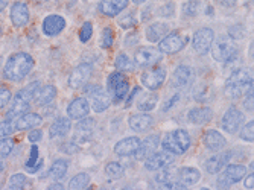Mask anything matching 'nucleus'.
<instances>
[{"instance_id": "1", "label": "nucleus", "mask_w": 254, "mask_h": 190, "mask_svg": "<svg viewBox=\"0 0 254 190\" xmlns=\"http://www.w3.org/2000/svg\"><path fill=\"white\" fill-rule=\"evenodd\" d=\"M34 67V58L26 52H17L11 55L5 64L3 76L12 82H18L26 78Z\"/></svg>"}, {"instance_id": "2", "label": "nucleus", "mask_w": 254, "mask_h": 190, "mask_svg": "<svg viewBox=\"0 0 254 190\" xmlns=\"http://www.w3.org/2000/svg\"><path fill=\"white\" fill-rule=\"evenodd\" d=\"M253 90V73L250 68H238L228 76L225 84V94L230 99H239Z\"/></svg>"}, {"instance_id": "3", "label": "nucleus", "mask_w": 254, "mask_h": 190, "mask_svg": "<svg viewBox=\"0 0 254 190\" xmlns=\"http://www.w3.org/2000/svg\"><path fill=\"white\" fill-rule=\"evenodd\" d=\"M38 87H40V82H34V84H29L26 85L25 88H21L17 94L15 98L11 104V108L9 111L6 113V119L11 121V119H15L18 116H21L23 113H26L31 107V101L35 98V94L38 91Z\"/></svg>"}, {"instance_id": "4", "label": "nucleus", "mask_w": 254, "mask_h": 190, "mask_svg": "<svg viewBox=\"0 0 254 190\" xmlns=\"http://www.w3.org/2000/svg\"><path fill=\"white\" fill-rule=\"evenodd\" d=\"M210 49H212L213 60L218 63H230L238 58V47L233 38L225 37V35L213 40Z\"/></svg>"}, {"instance_id": "5", "label": "nucleus", "mask_w": 254, "mask_h": 190, "mask_svg": "<svg viewBox=\"0 0 254 190\" xmlns=\"http://www.w3.org/2000/svg\"><path fill=\"white\" fill-rule=\"evenodd\" d=\"M161 146L175 155H183L190 148V135L186 129H175L165 135Z\"/></svg>"}, {"instance_id": "6", "label": "nucleus", "mask_w": 254, "mask_h": 190, "mask_svg": "<svg viewBox=\"0 0 254 190\" xmlns=\"http://www.w3.org/2000/svg\"><path fill=\"white\" fill-rule=\"evenodd\" d=\"M247 174V169L245 166L242 164H230V166H225L222 169V174L218 177V186L221 189H225V187H230L236 183H239Z\"/></svg>"}, {"instance_id": "7", "label": "nucleus", "mask_w": 254, "mask_h": 190, "mask_svg": "<svg viewBox=\"0 0 254 190\" xmlns=\"http://www.w3.org/2000/svg\"><path fill=\"white\" fill-rule=\"evenodd\" d=\"M85 93L90 96L91 107H93V111H96V113H102V111H105L111 105L110 94L101 85L88 87V88H85Z\"/></svg>"}, {"instance_id": "8", "label": "nucleus", "mask_w": 254, "mask_h": 190, "mask_svg": "<svg viewBox=\"0 0 254 190\" xmlns=\"http://www.w3.org/2000/svg\"><path fill=\"white\" fill-rule=\"evenodd\" d=\"M165 81H166V68H163V67H154L151 70H146V72H143L140 76L142 85L151 91L158 90L161 85H163Z\"/></svg>"}, {"instance_id": "9", "label": "nucleus", "mask_w": 254, "mask_h": 190, "mask_svg": "<svg viewBox=\"0 0 254 190\" xmlns=\"http://www.w3.org/2000/svg\"><path fill=\"white\" fill-rule=\"evenodd\" d=\"M213 40H215V32L210 28H201L195 32V35L192 38L193 49L199 55H205L210 51V46H212Z\"/></svg>"}, {"instance_id": "10", "label": "nucleus", "mask_w": 254, "mask_h": 190, "mask_svg": "<svg viewBox=\"0 0 254 190\" xmlns=\"http://www.w3.org/2000/svg\"><path fill=\"white\" fill-rule=\"evenodd\" d=\"M186 41H188V38L181 37L178 32L168 34L160 40L158 51L161 54H177L183 49L184 46H186Z\"/></svg>"}, {"instance_id": "11", "label": "nucleus", "mask_w": 254, "mask_h": 190, "mask_svg": "<svg viewBox=\"0 0 254 190\" xmlns=\"http://www.w3.org/2000/svg\"><path fill=\"white\" fill-rule=\"evenodd\" d=\"M244 121H245L244 113H241L236 107H230L222 117V128L228 134H235L244 125Z\"/></svg>"}, {"instance_id": "12", "label": "nucleus", "mask_w": 254, "mask_h": 190, "mask_svg": "<svg viewBox=\"0 0 254 190\" xmlns=\"http://www.w3.org/2000/svg\"><path fill=\"white\" fill-rule=\"evenodd\" d=\"M91 73H93V67L90 64H79L72 72L70 78H68V85H70L73 90H79V88L85 87Z\"/></svg>"}, {"instance_id": "13", "label": "nucleus", "mask_w": 254, "mask_h": 190, "mask_svg": "<svg viewBox=\"0 0 254 190\" xmlns=\"http://www.w3.org/2000/svg\"><path fill=\"white\" fill-rule=\"evenodd\" d=\"M174 160H175V154H172L169 151L151 154L145 161V168L148 171H158V169L166 168V166H171L174 163Z\"/></svg>"}, {"instance_id": "14", "label": "nucleus", "mask_w": 254, "mask_h": 190, "mask_svg": "<svg viewBox=\"0 0 254 190\" xmlns=\"http://www.w3.org/2000/svg\"><path fill=\"white\" fill-rule=\"evenodd\" d=\"M161 58H163V55H161V52L158 49H155V47H142V49H138L134 55L135 63L140 67L154 65V64L160 63Z\"/></svg>"}, {"instance_id": "15", "label": "nucleus", "mask_w": 254, "mask_h": 190, "mask_svg": "<svg viewBox=\"0 0 254 190\" xmlns=\"http://www.w3.org/2000/svg\"><path fill=\"white\" fill-rule=\"evenodd\" d=\"M64 28H65V20L61 15H58V14L48 15L43 20V25H41L43 34L48 35V37L60 35L64 31Z\"/></svg>"}, {"instance_id": "16", "label": "nucleus", "mask_w": 254, "mask_h": 190, "mask_svg": "<svg viewBox=\"0 0 254 190\" xmlns=\"http://www.w3.org/2000/svg\"><path fill=\"white\" fill-rule=\"evenodd\" d=\"M193 81V70L189 65H178L172 75V84L177 88H188Z\"/></svg>"}, {"instance_id": "17", "label": "nucleus", "mask_w": 254, "mask_h": 190, "mask_svg": "<svg viewBox=\"0 0 254 190\" xmlns=\"http://www.w3.org/2000/svg\"><path fill=\"white\" fill-rule=\"evenodd\" d=\"M160 145V137L157 134L148 135L143 141H140L138 149L135 151V158L137 160H146L151 154L155 152V149Z\"/></svg>"}, {"instance_id": "18", "label": "nucleus", "mask_w": 254, "mask_h": 190, "mask_svg": "<svg viewBox=\"0 0 254 190\" xmlns=\"http://www.w3.org/2000/svg\"><path fill=\"white\" fill-rule=\"evenodd\" d=\"M202 140H204L205 148L209 149V151H212V152H219L227 145L225 137L219 131H216V129H209V131L204 134V138Z\"/></svg>"}, {"instance_id": "19", "label": "nucleus", "mask_w": 254, "mask_h": 190, "mask_svg": "<svg viewBox=\"0 0 254 190\" xmlns=\"http://www.w3.org/2000/svg\"><path fill=\"white\" fill-rule=\"evenodd\" d=\"M11 21L15 28H23L29 21V9L28 5L23 2H17L11 8Z\"/></svg>"}, {"instance_id": "20", "label": "nucleus", "mask_w": 254, "mask_h": 190, "mask_svg": "<svg viewBox=\"0 0 254 190\" xmlns=\"http://www.w3.org/2000/svg\"><path fill=\"white\" fill-rule=\"evenodd\" d=\"M129 128L135 132H146L154 127V117L149 114H134L129 117Z\"/></svg>"}, {"instance_id": "21", "label": "nucleus", "mask_w": 254, "mask_h": 190, "mask_svg": "<svg viewBox=\"0 0 254 190\" xmlns=\"http://www.w3.org/2000/svg\"><path fill=\"white\" fill-rule=\"evenodd\" d=\"M138 145H140V138L127 137V138L121 140L119 143H116V146H114V152L121 157H128V155L135 154V151L138 149Z\"/></svg>"}, {"instance_id": "22", "label": "nucleus", "mask_w": 254, "mask_h": 190, "mask_svg": "<svg viewBox=\"0 0 254 190\" xmlns=\"http://www.w3.org/2000/svg\"><path fill=\"white\" fill-rule=\"evenodd\" d=\"M90 113V104L85 98H76L67 107L68 119H82Z\"/></svg>"}, {"instance_id": "23", "label": "nucleus", "mask_w": 254, "mask_h": 190, "mask_svg": "<svg viewBox=\"0 0 254 190\" xmlns=\"http://www.w3.org/2000/svg\"><path fill=\"white\" fill-rule=\"evenodd\" d=\"M127 6H128V0H102L99 5V9L102 14H105L108 17H116Z\"/></svg>"}, {"instance_id": "24", "label": "nucleus", "mask_w": 254, "mask_h": 190, "mask_svg": "<svg viewBox=\"0 0 254 190\" xmlns=\"http://www.w3.org/2000/svg\"><path fill=\"white\" fill-rule=\"evenodd\" d=\"M43 122V117L37 113H26V114H21L18 116L17 122H15V129L18 131H25V129H31L35 128L38 125H41Z\"/></svg>"}, {"instance_id": "25", "label": "nucleus", "mask_w": 254, "mask_h": 190, "mask_svg": "<svg viewBox=\"0 0 254 190\" xmlns=\"http://www.w3.org/2000/svg\"><path fill=\"white\" fill-rule=\"evenodd\" d=\"M189 121L193 125H205L212 121L213 117V111L209 107H201V108H192L189 111Z\"/></svg>"}, {"instance_id": "26", "label": "nucleus", "mask_w": 254, "mask_h": 190, "mask_svg": "<svg viewBox=\"0 0 254 190\" xmlns=\"http://www.w3.org/2000/svg\"><path fill=\"white\" fill-rule=\"evenodd\" d=\"M230 160V152H222V154H216L215 157L209 158L205 163V171L209 174H219Z\"/></svg>"}, {"instance_id": "27", "label": "nucleus", "mask_w": 254, "mask_h": 190, "mask_svg": "<svg viewBox=\"0 0 254 190\" xmlns=\"http://www.w3.org/2000/svg\"><path fill=\"white\" fill-rule=\"evenodd\" d=\"M72 129V124H70V119L68 117H60L57 121L51 125L49 128V135L52 138H57V137H64L70 132Z\"/></svg>"}, {"instance_id": "28", "label": "nucleus", "mask_w": 254, "mask_h": 190, "mask_svg": "<svg viewBox=\"0 0 254 190\" xmlns=\"http://www.w3.org/2000/svg\"><path fill=\"white\" fill-rule=\"evenodd\" d=\"M199 178H201V174L195 168H181L180 171H177V180L186 187L198 183Z\"/></svg>"}, {"instance_id": "29", "label": "nucleus", "mask_w": 254, "mask_h": 190, "mask_svg": "<svg viewBox=\"0 0 254 190\" xmlns=\"http://www.w3.org/2000/svg\"><path fill=\"white\" fill-rule=\"evenodd\" d=\"M55 98H57V88L54 85H44L40 91H37L35 102L40 107H48L49 104L54 102Z\"/></svg>"}, {"instance_id": "30", "label": "nucleus", "mask_w": 254, "mask_h": 190, "mask_svg": "<svg viewBox=\"0 0 254 190\" xmlns=\"http://www.w3.org/2000/svg\"><path fill=\"white\" fill-rule=\"evenodd\" d=\"M169 34V25L166 23H154L146 29V38L151 43H158L165 35Z\"/></svg>"}, {"instance_id": "31", "label": "nucleus", "mask_w": 254, "mask_h": 190, "mask_svg": "<svg viewBox=\"0 0 254 190\" xmlns=\"http://www.w3.org/2000/svg\"><path fill=\"white\" fill-rule=\"evenodd\" d=\"M129 91V82L127 78H124L122 81H119L116 85H114L108 93H111V96H113V101L114 102H121L127 94Z\"/></svg>"}, {"instance_id": "32", "label": "nucleus", "mask_w": 254, "mask_h": 190, "mask_svg": "<svg viewBox=\"0 0 254 190\" xmlns=\"http://www.w3.org/2000/svg\"><path fill=\"white\" fill-rule=\"evenodd\" d=\"M67 169H68V163H67L65 160H57V161L52 164L51 171H49V177H51L52 180H57V181H58V180H61V178L65 177Z\"/></svg>"}, {"instance_id": "33", "label": "nucleus", "mask_w": 254, "mask_h": 190, "mask_svg": "<svg viewBox=\"0 0 254 190\" xmlns=\"http://www.w3.org/2000/svg\"><path fill=\"white\" fill-rule=\"evenodd\" d=\"M157 101H158V96L154 93H148V94H143V96L138 99V110H142V111H151L155 108L157 105Z\"/></svg>"}, {"instance_id": "34", "label": "nucleus", "mask_w": 254, "mask_h": 190, "mask_svg": "<svg viewBox=\"0 0 254 190\" xmlns=\"http://www.w3.org/2000/svg\"><path fill=\"white\" fill-rule=\"evenodd\" d=\"M105 174L111 180H121L125 172H124V168L119 163H108L105 166Z\"/></svg>"}, {"instance_id": "35", "label": "nucleus", "mask_w": 254, "mask_h": 190, "mask_svg": "<svg viewBox=\"0 0 254 190\" xmlns=\"http://www.w3.org/2000/svg\"><path fill=\"white\" fill-rule=\"evenodd\" d=\"M88 183H90V175L85 174V172H81V174H78L76 177H73L70 180V183H68V189H73V190L85 189L88 186Z\"/></svg>"}, {"instance_id": "36", "label": "nucleus", "mask_w": 254, "mask_h": 190, "mask_svg": "<svg viewBox=\"0 0 254 190\" xmlns=\"http://www.w3.org/2000/svg\"><path fill=\"white\" fill-rule=\"evenodd\" d=\"M114 65H116L118 70H121V72H132L134 70V64L132 61L125 55V54H121L116 57V61H114Z\"/></svg>"}, {"instance_id": "37", "label": "nucleus", "mask_w": 254, "mask_h": 190, "mask_svg": "<svg viewBox=\"0 0 254 190\" xmlns=\"http://www.w3.org/2000/svg\"><path fill=\"white\" fill-rule=\"evenodd\" d=\"M175 172H177V169L166 166V168H163V171L155 175V181H157V183H161V184L169 183V181H174V180H175V175H177Z\"/></svg>"}, {"instance_id": "38", "label": "nucleus", "mask_w": 254, "mask_h": 190, "mask_svg": "<svg viewBox=\"0 0 254 190\" xmlns=\"http://www.w3.org/2000/svg\"><path fill=\"white\" fill-rule=\"evenodd\" d=\"M199 12V2L198 0H189L188 3L183 6V14L186 17H195Z\"/></svg>"}, {"instance_id": "39", "label": "nucleus", "mask_w": 254, "mask_h": 190, "mask_svg": "<svg viewBox=\"0 0 254 190\" xmlns=\"http://www.w3.org/2000/svg\"><path fill=\"white\" fill-rule=\"evenodd\" d=\"M26 184H28V178L25 174H15L9 180V189H12V190L14 189H23Z\"/></svg>"}, {"instance_id": "40", "label": "nucleus", "mask_w": 254, "mask_h": 190, "mask_svg": "<svg viewBox=\"0 0 254 190\" xmlns=\"http://www.w3.org/2000/svg\"><path fill=\"white\" fill-rule=\"evenodd\" d=\"M113 40H114V35H113V31L111 28H105L102 31V35H101V47L102 49H110L113 46Z\"/></svg>"}, {"instance_id": "41", "label": "nucleus", "mask_w": 254, "mask_h": 190, "mask_svg": "<svg viewBox=\"0 0 254 190\" xmlns=\"http://www.w3.org/2000/svg\"><path fill=\"white\" fill-rule=\"evenodd\" d=\"M95 129V121L93 119H82V121L76 125V131L78 132H85L87 135H90V132Z\"/></svg>"}, {"instance_id": "42", "label": "nucleus", "mask_w": 254, "mask_h": 190, "mask_svg": "<svg viewBox=\"0 0 254 190\" xmlns=\"http://www.w3.org/2000/svg\"><path fill=\"white\" fill-rule=\"evenodd\" d=\"M135 23H137V20H135V15H134L132 11H131V12H127L124 17L119 18V25H121V28H124V29L134 28V26H135Z\"/></svg>"}, {"instance_id": "43", "label": "nucleus", "mask_w": 254, "mask_h": 190, "mask_svg": "<svg viewBox=\"0 0 254 190\" xmlns=\"http://www.w3.org/2000/svg\"><path fill=\"white\" fill-rule=\"evenodd\" d=\"M91 35H93V25H91L90 21H85L82 25V28H81V31H79L81 43H87L91 38Z\"/></svg>"}, {"instance_id": "44", "label": "nucleus", "mask_w": 254, "mask_h": 190, "mask_svg": "<svg viewBox=\"0 0 254 190\" xmlns=\"http://www.w3.org/2000/svg\"><path fill=\"white\" fill-rule=\"evenodd\" d=\"M241 128H242V129H241V138L245 140V141H253V138H254V137H253V135H254V132H253V129H254V122L251 121V122L242 125Z\"/></svg>"}, {"instance_id": "45", "label": "nucleus", "mask_w": 254, "mask_h": 190, "mask_svg": "<svg viewBox=\"0 0 254 190\" xmlns=\"http://www.w3.org/2000/svg\"><path fill=\"white\" fill-rule=\"evenodd\" d=\"M12 141L11 140H0V158H6L12 152Z\"/></svg>"}, {"instance_id": "46", "label": "nucleus", "mask_w": 254, "mask_h": 190, "mask_svg": "<svg viewBox=\"0 0 254 190\" xmlns=\"http://www.w3.org/2000/svg\"><path fill=\"white\" fill-rule=\"evenodd\" d=\"M11 102V91L5 87L0 88V110H3Z\"/></svg>"}, {"instance_id": "47", "label": "nucleus", "mask_w": 254, "mask_h": 190, "mask_svg": "<svg viewBox=\"0 0 254 190\" xmlns=\"http://www.w3.org/2000/svg\"><path fill=\"white\" fill-rule=\"evenodd\" d=\"M12 131H14V127L11 125L9 121H2V122H0V138L8 137L9 134H12Z\"/></svg>"}, {"instance_id": "48", "label": "nucleus", "mask_w": 254, "mask_h": 190, "mask_svg": "<svg viewBox=\"0 0 254 190\" xmlns=\"http://www.w3.org/2000/svg\"><path fill=\"white\" fill-rule=\"evenodd\" d=\"M38 163V148L34 145L32 148H31V154H29V160H28V163H26V168L28 169H31V168H34V166Z\"/></svg>"}, {"instance_id": "49", "label": "nucleus", "mask_w": 254, "mask_h": 190, "mask_svg": "<svg viewBox=\"0 0 254 190\" xmlns=\"http://www.w3.org/2000/svg\"><path fill=\"white\" fill-rule=\"evenodd\" d=\"M253 99H254V96H253V90H250V91L247 93V98H245V102H244L245 110H247L248 113H253V110H254V107H253Z\"/></svg>"}, {"instance_id": "50", "label": "nucleus", "mask_w": 254, "mask_h": 190, "mask_svg": "<svg viewBox=\"0 0 254 190\" xmlns=\"http://www.w3.org/2000/svg\"><path fill=\"white\" fill-rule=\"evenodd\" d=\"M41 131L40 129H34V131H31V134L28 135V140L31 141V143H37V141H40L41 140Z\"/></svg>"}, {"instance_id": "51", "label": "nucleus", "mask_w": 254, "mask_h": 190, "mask_svg": "<svg viewBox=\"0 0 254 190\" xmlns=\"http://www.w3.org/2000/svg\"><path fill=\"white\" fill-rule=\"evenodd\" d=\"M178 101H180V94H174V96L169 99V102H166V104L163 105V111H169Z\"/></svg>"}, {"instance_id": "52", "label": "nucleus", "mask_w": 254, "mask_h": 190, "mask_svg": "<svg viewBox=\"0 0 254 190\" xmlns=\"http://www.w3.org/2000/svg\"><path fill=\"white\" fill-rule=\"evenodd\" d=\"M137 38H138V35H137L135 32H134V34H131V35H128V37H127V40H125V46H129V47H131V46L137 44V43H138V40H137Z\"/></svg>"}, {"instance_id": "53", "label": "nucleus", "mask_w": 254, "mask_h": 190, "mask_svg": "<svg viewBox=\"0 0 254 190\" xmlns=\"http://www.w3.org/2000/svg\"><path fill=\"white\" fill-rule=\"evenodd\" d=\"M138 91H140V88H138V87H135V88L132 90V93L129 94L128 99H127V107H129V105L132 104V101H134V96H135V94H137Z\"/></svg>"}, {"instance_id": "54", "label": "nucleus", "mask_w": 254, "mask_h": 190, "mask_svg": "<svg viewBox=\"0 0 254 190\" xmlns=\"http://www.w3.org/2000/svg\"><path fill=\"white\" fill-rule=\"evenodd\" d=\"M253 184H254V180H253V174H251V175H248L247 180H245V187H247V189H253V187H254Z\"/></svg>"}, {"instance_id": "55", "label": "nucleus", "mask_w": 254, "mask_h": 190, "mask_svg": "<svg viewBox=\"0 0 254 190\" xmlns=\"http://www.w3.org/2000/svg\"><path fill=\"white\" fill-rule=\"evenodd\" d=\"M6 3H8L6 0H0V12H2L6 8Z\"/></svg>"}, {"instance_id": "56", "label": "nucleus", "mask_w": 254, "mask_h": 190, "mask_svg": "<svg viewBox=\"0 0 254 190\" xmlns=\"http://www.w3.org/2000/svg\"><path fill=\"white\" fill-rule=\"evenodd\" d=\"M5 158H0V174H2L3 171H5V161H3Z\"/></svg>"}, {"instance_id": "57", "label": "nucleus", "mask_w": 254, "mask_h": 190, "mask_svg": "<svg viewBox=\"0 0 254 190\" xmlns=\"http://www.w3.org/2000/svg\"><path fill=\"white\" fill-rule=\"evenodd\" d=\"M132 2L135 3V5H142V3H145L146 0H132Z\"/></svg>"}, {"instance_id": "58", "label": "nucleus", "mask_w": 254, "mask_h": 190, "mask_svg": "<svg viewBox=\"0 0 254 190\" xmlns=\"http://www.w3.org/2000/svg\"><path fill=\"white\" fill-rule=\"evenodd\" d=\"M49 189H63V186L61 184H52V186H49Z\"/></svg>"}, {"instance_id": "59", "label": "nucleus", "mask_w": 254, "mask_h": 190, "mask_svg": "<svg viewBox=\"0 0 254 190\" xmlns=\"http://www.w3.org/2000/svg\"><path fill=\"white\" fill-rule=\"evenodd\" d=\"M0 63H2V60H0Z\"/></svg>"}]
</instances>
